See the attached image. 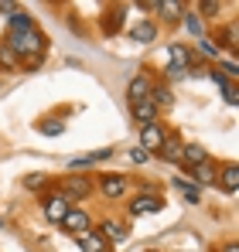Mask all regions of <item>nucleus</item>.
<instances>
[{
  "mask_svg": "<svg viewBox=\"0 0 239 252\" xmlns=\"http://www.w3.org/2000/svg\"><path fill=\"white\" fill-rule=\"evenodd\" d=\"M3 44H7L24 65H31V68L41 65L44 48H48V41H44V34H41L38 28H28V31H7V41Z\"/></svg>",
  "mask_w": 239,
  "mask_h": 252,
  "instance_id": "nucleus-1",
  "label": "nucleus"
},
{
  "mask_svg": "<svg viewBox=\"0 0 239 252\" xmlns=\"http://www.w3.org/2000/svg\"><path fill=\"white\" fill-rule=\"evenodd\" d=\"M58 194H62L69 205H79L82 198H89V194H92V177H82V174H79V177H76V174H72V177H62Z\"/></svg>",
  "mask_w": 239,
  "mask_h": 252,
  "instance_id": "nucleus-2",
  "label": "nucleus"
},
{
  "mask_svg": "<svg viewBox=\"0 0 239 252\" xmlns=\"http://www.w3.org/2000/svg\"><path fill=\"white\" fill-rule=\"evenodd\" d=\"M62 225V232H69V235H85V232H92V218H89V211L79 208V205H72V208L65 211V218L58 221Z\"/></svg>",
  "mask_w": 239,
  "mask_h": 252,
  "instance_id": "nucleus-3",
  "label": "nucleus"
},
{
  "mask_svg": "<svg viewBox=\"0 0 239 252\" xmlns=\"http://www.w3.org/2000/svg\"><path fill=\"white\" fill-rule=\"evenodd\" d=\"M192 62H195V55H192L188 44L185 41H171V48H167V75H181Z\"/></svg>",
  "mask_w": 239,
  "mask_h": 252,
  "instance_id": "nucleus-4",
  "label": "nucleus"
},
{
  "mask_svg": "<svg viewBox=\"0 0 239 252\" xmlns=\"http://www.w3.org/2000/svg\"><path fill=\"white\" fill-rule=\"evenodd\" d=\"M164 136H167V126L160 123V120L140 126V150H147V154L154 157V154L160 150V143H164Z\"/></svg>",
  "mask_w": 239,
  "mask_h": 252,
  "instance_id": "nucleus-5",
  "label": "nucleus"
},
{
  "mask_svg": "<svg viewBox=\"0 0 239 252\" xmlns=\"http://www.w3.org/2000/svg\"><path fill=\"white\" fill-rule=\"evenodd\" d=\"M69 208H72V205H69L58 191H51V194H44V198H41V215H44L51 225H58V221L65 218V211H69Z\"/></svg>",
  "mask_w": 239,
  "mask_h": 252,
  "instance_id": "nucleus-6",
  "label": "nucleus"
},
{
  "mask_svg": "<svg viewBox=\"0 0 239 252\" xmlns=\"http://www.w3.org/2000/svg\"><path fill=\"white\" fill-rule=\"evenodd\" d=\"M99 191H103L106 198H123V194L130 191V181H126L123 174H103V177H99Z\"/></svg>",
  "mask_w": 239,
  "mask_h": 252,
  "instance_id": "nucleus-7",
  "label": "nucleus"
},
{
  "mask_svg": "<svg viewBox=\"0 0 239 252\" xmlns=\"http://www.w3.org/2000/svg\"><path fill=\"white\" fill-rule=\"evenodd\" d=\"M181 154H185V140L174 136V133H167L164 143H160V150H158V157L167 160V164H181Z\"/></svg>",
  "mask_w": 239,
  "mask_h": 252,
  "instance_id": "nucleus-8",
  "label": "nucleus"
},
{
  "mask_svg": "<svg viewBox=\"0 0 239 252\" xmlns=\"http://www.w3.org/2000/svg\"><path fill=\"white\" fill-rule=\"evenodd\" d=\"M164 208V198L160 194H137L133 198V205H130V215L137 218V215H158Z\"/></svg>",
  "mask_w": 239,
  "mask_h": 252,
  "instance_id": "nucleus-9",
  "label": "nucleus"
},
{
  "mask_svg": "<svg viewBox=\"0 0 239 252\" xmlns=\"http://www.w3.org/2000/svg\"><path fill=\"white\" fill-rule=\"evenodd\" d=\"M151 89H154V79H151L147 72H140V75H133V79H130L126 95H130V102H140V99H151Z\"/></svg>",
  "mask_w": 239,
  "mask_h": 252,
  "instance_id": "nucleus-10",
  "label": "nucleus"
},
{
  "mask_svg": "<svg viewBox=\"0 0 239 252\" xmlns=\"http://www.w3.org/2000/svg\"><path fill=\"white\" fill-rule=\"evenodd\" d=\"M130 113H133V123H140V126H147V123H154V120H160V109L151 102V99L130 102Z\"/></svg>",
  "mask_w": 239,
  "mask_h": 252,
  "instance_id": "nucleus-11",
  "label": "nucleus"
},
{
  "mask_svg": "<svg viewBox=\"0 0 239 252\" xmlns=\"http://www.w3.org/2000/svg\"><path fill=\"white\" fill-rule=\"evenodd\" d=\"M110 157H113V150H110V147H103V150H92V154L72 157V160H69V170L76 174V170H82V167H92V164H99V160H110Z\"/></svg>",
  "mask_w": 239,
  "mask_h": 252,
  "instance_id": "nucleus-12",
  "label": "nucleus"
},
{
  "mask_svg": "<svg viewBox=\"0 0 239 252\" xmlns=\"http://www.w3.org/2000/svg\"><path fill=\"white\" fill-rule=\"evenodd\" d=\"M199 164H208V150H205L201 143H185V154H181V167L192 170V167H199Z\"/></svg>",
  "mask_w": 239,
  "mask_h": 252,
  "instance_id": "nucleus-13",
  "label": "nucleus"
},
{
  "mask_svg": "<svg viewBox=\"0 0 239 252\" xmlns=\"http://www.w3.org/2000/svg\"><path fill=\"white\" fill-rule=\"evenodd\" d=\"M154 38H158V24H154V21H133V28H130V41L151 44Z\"/></svg>",
  "mask_w": 239,
  "mask_h": 252,
  "instance_id": "nucleus-14",
  "label": "nucleus"
},
{
  "mask_svg": "<svg viewBox=\"0 0 239 252\" xmlns=\"http://www.w3.org/2000/svg\"><path fill=\"white\" fill-rule=\"evenodd\" d=\"M160 14V21L164 24H178L181 21V14H185V3H178V0H158V7H154Z\"/></svg>",
  "mask_w": 239,
  "mask_h": 252,
  "instance_id": "nucleus-15",
  "label": "nucleus"
},
{
  "mask_svg": "<svg viewBox=\"0 0 239 252\" xmlns=\"http://www.w3.org/2000/svg\"><path fill=\"white\" fill-rule=\"evenodd\" d=\"M215 184H219L222 191L236 194V191H239V167H236V164H226V167L215 174Z\"/></svg>",
  "mask_w": 239,
  "mask_h": 252,
  "instance_id": "nucleus-16",
  "label": "nucleus"
},
{
  "mask_svg": "<svg viewBox=\"0 0 239 252\" xmlns=\"http://www.w3.org/2000/svg\"><path fill=\"white\" fill-rule=\"evenodd\" d=\"M215 174H219V170L212 167V160H208V164H199V167L188 170V181H192L195 188H208V184H215Z\"/></svg>",
  "mask_w": 239,
  "mask_h": 252,
  "instance_id": "nucleus-17",
  "label": "nucleus"
},
{
  "mask_svg": "<svg viewBox=\"0 0 239 252\" xmlns=\"http://www.w3.org/2000/svg\"><path fill=\"white\" fill-rule=\"evenodd\" d=\"M76 242H79L82 252H110V242H106V239H103L96 228H92V232H85V235H79Z\"/></svg>",
  "mask_w": 239,
  "mask_h": 252,
  "instance_id": "nucleus-18",
  "label": "nucleus"
},
{
  "mask_svg": "<svg viewBox=\"0 0 239 252\" xmlns=\"http://www.w3.org/2000/svg\"><path fill=\"white\" fill-rule=\"evenodd\" d=\"M106 242H123L126 239V228L120 225V221H99V228H96Z\"/></svg>",
  "mask_w": 239,
  "mask_h": 252,
  "instance_id": "nucleus-19",
  "label": "nucleus"
},
{
  "mask_svg": "<svg viewBox=\"0 0 239 252\" xmlns=\"http://www.w3.org/2000/svg\"><path fill=\"white\" fill-rule=\"evenodd\" d=\"M123 17H126V7H110V17H103V31L117 34L120 28H123Z\"/></svg>",
  "mask_w": 239,
  "mask_h": 252,
  "instance_id": "nucleus-20",
  "label": "nucleus"
},
{
  "mask_svg": "<svg viewBox=\"0 0 239 252\" xmlns=\"http://www.w3.org/2000/svg\"><path fill=\"white\" fill-rule=\"evenodd\" d=\"M174 188H178V191H181L192 205H201V188H195L188 177H174Z\"/></svg>",
  "mask_w": 239,
  "mask_h": 252,
  "instance_id": "nucleus-21",
  "label": "nucleus"
},
{
  "mask_svg": "<svg viewBox=\"0 0 239 252\" xmlns=\"http://www.w3.org/2000/svg\"><path fill=\"white\" fill-rule=\"evenodd\" d=\"M28 28H35V17H31L28 10H21V7H17V10L10 14V24H7V31H28Z\"/></svg>",
  "mask_w": 239,
  "mask_h": 252,
  "instance_id": "nucleus-22",
  "label": "nucleus"
},
{
  "mask_svg": "<svg viewBox=\"0 0 239 252\" xmlns=\"http://www.w3.org/2000/svg\"><path fill=\"white\" fill-rule=\"evenodd\" d=\"M0 68H3V72H21V68H24V62H21L7 44H0Z\"/></svg>",
  "mask_w": 239,
  "mask_h": 252,
  "instance_id": "nucleus-23",
  "label": "nucleus"
},
{
  "mask_svg": "<svg viewBox=\"0 0 239 252\" xmlns=\"http://www.w3.org/2000/svg\"><path fill=\"white\" fill-rule=\"evenodd\" d=\"M181 24H185V31L199 41V38H205V31H201V21H199V14H192V10H185L181 14Z\"/></svg>",
  "mask_w": 239,
  "mask_h": 252,
  "instance_id": "nucleus-24",
  "label": "nucleus"
},
{
  "mask_svg": "<svg viewBox=\"0 0 239 252\" xmlns=\"http://www.w3.org/2000/svg\"><path fill=\"white\" fill-rule=\"evenodd\" d=\"M151 102H154L158 109H167V106L174 102V95H171L167 85H154V89H151Z\"/></svg>",
  "mask_w": 239,
  "mask_h": 252,
  "instance_id": "nucleus-25",
  "label": "nucleus"
},
{
  "mask_svg": "<svg viewBox=\"0 0 239 252\" xmlns=\"http://www.w3.org/2000/svg\"><path fill=\"white\" fill-rule=\"evenodd\" d=\"M195 48H199L205 58H215V62H219V55H222V48H219L215 41H208V38H199V44H195Z\"/></svg>",
  "mask_w": 239,
  "mask_h": 252,
  "instance_id": "nucleus-26",
  "label": "nucleus"
},
{
  "mask_svg": "<svg viewBox=\"0 0 239 252\" xmlns=\"http://www.w3.org/2000/svg\"><path fill=\"white\" fill-rule=\"evenodd\" d=\"M199 10L205 14V17H215V14L222 10V3H219V0H201V3H199Z\"/></svg>",
  "mask_w": 239,
  "mask_h": 252,
  "instance_id": "nucleus-27",
  "label": "nucleus"
},
{
  "mask_svg": "<svg viewBox=\"0 0 239 252\" xmlns=\"http://www.w3.org/2000/svg\"><path fill=\"white\" fill-rule=\"evenodd\" d=\"M222 44H226V48H229V51H236V24H229V28H226V31H222Z\"/></svg>",
  "mask_w": 239,
  "mask_h": 252,
  "instance_id": "nucleus-28",
  "label": "nucleus"
},
{
  "mask_svg": "<svg viewBox=\"0 0 239 252\" xmlns=\"http://www.w3.org/2000/svg\"><path fill=\"white\" fill-rule=\"evenodd\" d=\"M126 157H130V164H137V167H140V164H147V160H151V154H147V150H140V147H133V150H130V154H126Z\"/></svg>",
  "mask_w": 239,
  "mask_h": 252,
  "instance_id": "nucleus-29",
  "label": "nucleus"
},
{
  "mask_svg": "<svg viewBox=\"0 0 239 252\" xmlns=\"http://www.w3.org/2000/svg\"><path fill=\"white\" fill-rule=\"evenodd\" d=\"M219 68H226V72H222V75H226V79H229V82H233V79H236V75H239V65H236V58H226V62H222V65H219Z\"/></svg>",
  "mask_w": 239,
  "mask_h": 252,
  "instance_id": "nucleus-30",
  "label": "nucleus"
},
{
  "mask_svg": "<svg viewBox=\"0 0 239 252\" xmlns=\"http://www.w3.org/2000/svg\"><path fill=\"white\" fill-rule=\"evenodd\" d=\"M44 181H48L44 174H31V177H24V188H28V191H38Z\"/></svg>",
  "mask_w": 239,
  "mask_h": 252,
  "instance_id": "nucleus-31",
  "label": "nucleus"
},
{
  "mask_svg": "<svg viewBox=\"0 0 239 252\" xmlns=\"http://www.w3.org/2000/svg\"><path fill=\"white\" fill-rule=\"evenodd\" d=\"M38 129H41V133H44V136H58V133H62L65 126H62V123H41Z\"/></svg>",
  "mask_w": 239,
  "mask_h": 252,
  "instance_id": "nucleus-32",
  "label": "nucleus"
},
{
  "mask_svg": "<svg viewBox=\"0 0 239 252\" xmlns=\"http://www.w3.org/2000/svg\"><path fill=\"white\" fill-rule=\"evenodd\" d=\"M208 79H212V82L219 85V89H226V85H233L229 79H226V75H222V72H219V68H212V72H208Z\"/></svg>",
  "mask_w": 239,
  "mask_h": 252,
  "instance_id": "nucleus-33",
  "label": "nucleus"
},
{
  "mask_svg": "<svg viewBox=\"0 0 239 252\" xmlns=\"http://www.w3.org/2000/svg\"><path fill=\"white\" fill-rule=\"evenodd\" d=\"M226 102H229V106H236V102H239V89H236V82L226 85Z\"/></svg>",
  "mask_w": 239,
  "mask_h": 252,
  "instance_id": "nucleus-34",
  "label": "nucleus"
},
{
  "mask_svg": "<svg viewBox=\"0 0 239 252\" xmlns=\"http://www.w3.org/2000/svg\"><path fill=\"white\" fill-rule=\"evenodd\" d=\"M0 10H3V14H7V17H10V14H14V10H17V3H10V0H0Z\"/></svg>",
  "mask_w": 239,
  "mask_h": 252,
  "instance_id": "nucleus-35",
  "label": "nucleus"
},
{
  "mask_svg": "<svg viewBox=\"0 0 239 252\" xmlns=\"http://www.w3.org/2000/svg\"><path fill=\"white\" fill-rule=\"evenodd\" d=\"M219 252H239V242H226V246H222Z\"/></svg>",
  "mask_w": 239,
  "mask_h": 252,
  "instance_id": "nucleus-36",
  "label": "nucleus"
},
{
  "mask_svg": "<svg viewBox=\"0 0 239 252\" xmlns=\"http://www.w3.org/2000/svg\"><path fill=\"white\" fill-rule=\"evenodd\" d=\"M0 228H3V221H0Z\"/></svg>",
  "mask_w": 239,
  "mask_h": 252,
  "instance_id": "nucleus-37",
  "label": "nucleus"
}]
</instances>
